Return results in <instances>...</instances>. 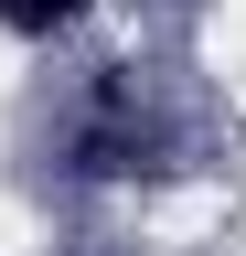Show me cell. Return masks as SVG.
I'll return each instance as SVG.
<instances>
[{"instance_id": "cell-1", "label": "cell", "mask_w": 246, "mask_h": 256, "mask_svg": "<svg viewBox=\"0 0 246 256\" xmlns=\"http://www.w3.org/2000/svg\"><path fill=\"white\" fill-rule=\"evenodd\" d=\"M86 11V0H0V22H11V32H65Z\"/></svg>"}]
</instances>
